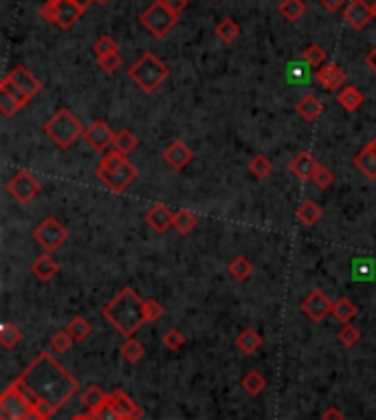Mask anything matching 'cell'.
Listing matches in <instances>:
<instances>
[{
    "label": "cell",
    "instance_id": "6da1fadb",
    "mask_svg": "<svg viewBox=\"0 0 376 420\" xmlns=\"http://www.w3.org/2000/svg\"><path fill=\"white\" fill-rule=\"evenodd\" d=\"M14 385L27 398L36 420L53 418L79 390L77 379H73L51 352H40Z\"/></svg>",
    "mask_w": 376,
    "mask_h": 420
},
{
    "label": "cell",
    "instance_id": "7a4b0ae2",
    "mask_svg": "<svg viewBox=\"0 0 376 420\" xmlns=\"http://www.w3.org/2000/svg\"><path fill=\"white\" fill-rule=\"evenodd\" d=\"M101 317L123 337H134L145 323V299H141L132 288H121L101 308Z\"/></svg>",
    "mask_w": 376,
    "mask_h": 420
},
{
    "label": "cell",
    "instance_id": "3957f363",
    "mask_svg": "<svg viewBox=\"0 0 376 420\" xmlns=\"http://www.w3.org/2000/svg\"><path fill=\"white\" fill-rule=\"evenodd\" d=\"M95 174L99 178V183L106 185V190H110L112 194H123L139 176L137 167L125 159V154L117 150H110L101 156Z\"/></svg>",
    "mask_w": 376,
    "mask_h": 420
},
{
    "label": "cell",
    "instance_id": "277c9868",
    "mask_svg": "<svg viewBox=\"0 0 376 420\" xmlns=\"http://www.w3.org/2000/svg\"><path fill=\"white\" fill-rule=\"evenodd\" d=\"M128 75L143 92H154L163 86L167 77H170V69H167L163 60H159L148 51V53H143L128 69Z\"/></svg>",
    "mask_w": 376,
    "mask_h": 420
},
{
    "label": "cell",
    "instance_id": "5b68a950",
    "mask_svg": "<svg viewBox=\"0 0 376 420\" xmlns=\"http://www.w3.org/2000/svg\"><path fill=\"white\" fill-rule=\"evenodd\" d=\"M45 134L49 136V141H53L60 150H68L79 136H84V123L73 114L68 108H60L53 117L45 123Z\"/></svg>",
    "mask_w": 376,
    "mask_h": 420
},
{
    "label": "cell",
    "instance_id": "8992f818",
    "mask_svg": "<svg viewBox=\"0 0 376 420\" xmlns=\"http://www.w3.org/2000/svg\"><path fill=\"white\" fill-rule=\"evenodd\" d=\"M139 20H141V25L148 29L156 40H159V38H165L176 27L179 16H176L172 9L163 3V0H154V3L141 14Z\"/></svg>",
    "mask_w": 376,
    "mask_h": 420
},
{
    "label": "cell",
    "instance_id": "52a82bcc",
    "mask_svg": "<svg viewBox=\"0 0 376 420\" xmlns=\"http://www.w3.org/2000/svg\"><path fill=\"white\" fill-rule=\"evenodd\" d=\"M42 18L51 25H58L60 29L68 31L71 27L77 25V20L82 18V9L73 3V0H47L40 9Z\"/></svg>",
    "mask_w": 376,
    "mask_h": 420
},
{
    "label": "cell",
    "instance_id": "ba28073f",
    "mask_svg": "<svg viewBox=\"0 0 376 420\" xmlns=\"http://www.w3.org/2000/svg\"><path fill=\"white\" fill-rule=\"evenodd\" d=\"M34 240L38 243V247H42L47 254H55L62 247L68 243V231L66 227L60 223L58 218H45L42 223L36 227L34 231Z\"/></svg>",
    "mask_w": 376,
    "mask_h": 420
},
{
    "label": "cell",
    "instance_id": "9c48e42d",
    "mask_svg": "<svg viewBox=\"0 0 376 420\" xmlns=\"http://www.w3.org/2000/svg\"><path fill=\"white\" fill-rule=\"evenodd\" d=\"M40 181L29 170H18L7 181V192L18 205H29L40 194Z\"/></svg>",
    "mask_w": 376,
    "mask_h": 420
},
{
    "label": "cell",
    "instance_id": "30bf717a",
    "mask_svg": "<svg viewBox=\"0 0 376 420\" xmlns=\"http://www.w3.org/2000/svg\"><path fill=\"white\" fill-rule=\"evenodd\" d=\"M332 308H334L332 299L323 291H319V288L310 291L308 295L304 297V301H301V312H304L306 317L310 321H315V323H321L326 317H330Z\"/></svg>",
    "mask_w": 376,
    "mask_h": 420
},
{
    "label": "cell",
    "instance_id": "8fae6325",
    "mask_svg": "<svg viewBox=\"0 0 376 420\" xmlns=\"http://www.w3.org/2000/svg\"><path fill=\"white\" fill-rule=\"evenodd\" d=\"M31 99L25 95L23 90L18 86H14L12 82L7 77H3L0 82V112L5 114V117H14L20 110H23Z\"/></svg>",
    "mask_w": 376,
    "mask_h": 420
},
{
    "label": "cell",
    "instance_id": "7c38bea8",
    "mask_svg": "<svg viewBox=\"0 0 376 420\" xmlns=\"http://www.w3.org/2000/svg\"><path fill=\"white\" fill-rule=\"evenodd\" d=\"M5 77H7L9 82H12L14 86H18L20 90H23L29 99H34V97L38 95V92L42 90V82H40V79H38L27 66H23V64L14 66L12 71L7 73Z\"/></svg>",
    "mask_w": 376,
    "mask_h": 420
},
{
    "label": "cell",
    "instance_id": "4fadbf2b",
    "mask_svg": "<svg viewBox=\"0 0 376 420\" xmlns=\"http://www.w3.org/2000/svg\"><path fill=\"white\" fill-rule=\"evenodd\" d=\"M343 18H346V25L352 27L354 31H363L370 25L374 14H372V7L365 0H350L346 9H343Z\"/></svg>",
    "mask_w": 376,
    "mask_h": 420
},
{
    "label": "cell",
    "instance_id": "5bb4252c",
    "mask_svg": "<svg viewBox=\"0 0 376 420\" xmlns=\"http://www.w3.org/2000/svg\"><path fill=\"white\" fill-rule=\"evenodd\" d=\"M317 167H319L317 159H315V156H312V152H308V150H301V152H297V154L290 159V163H288V170H290V174L295 176L299 183L312 181V176H315Z\"/></svg>",
    "mask_w": 376,
    "mask_h": 420
},
{
    "label": "cell",
    "instance_id": "9a60e30c",
    "mask_svg": "<svg viewBox=\"0 0 376 420\" xmlns=\"http://www.w3.org/2000/svg\"><path fill=\"white\" fill-rule=\"evenodd\" d=\"M84 141H86L95 152H106L114 141V132L110 130L108 123L95 121L88 125L86 132H84Z\"/></svg>",
    "mask_w": 376,
    "mask_h": 420
},
{
    "label": "cell",
    "instance_id": "2e32d148",
    "mask_svg": "<svg viewBox=\"0 0 376 420\" xmlns=\"http://www.w3.org/2000/svg\"><path fill=\"white\" fill-rule=\"evenodd\" d=\"M192 159H194V152L187 148V143L183 141H172L163 150V161L167 167H172L174 172L185 170V167L192 163Z\"/></svg>",
    "mask_w": 376,
    "mask_h": 420
},
{
    "label": "cell",
    "instance_id": "e0dca14e",
    "mask_svg": "<svg viewBox=\"0 0 376 420\" xmlns=\"http://www.w3.org/2000/svg\"><path fill=\"white\" fill-rule=\"evenodd\" d=\"M108 403L112 405V409L117 412L123 420H141L143 412L141 407L132 401V398L125 394L123 390H112L108 394Z\"/></svg>",
    "mask_w": 376,
    "mask_h": 420
},
{
    "label": "cell",
    "instance_id": "ac0fdd59",
    "mask_svg": "<svg viewBox=\"0 0 376 420\" xmlns=\"http://www.w3.org/2000/svg\"><path fill=\"white\" fill-rule=\"evenodd\" d=\"M346 71H343L341 66L337 64H323L317 69V82H319V86L323 90H328V92H334V90H339V88H346Z\"/></svg>",
    "mask_w": 376,
    "mask_h": 420
},
{
    "label": "cell",
    "instance_id": "d6986e66",
    "mask_svg": "<svg viewBox=\"0 0 376 420\" xmlns=\"http://www.w3.org/2000/svg\"><path fill=\"white\" fill-rule=\"evenodd\" d=\"M174 212L167 205L159 203V205H152L148 209V214H145V223H148V227L152 231H156V234H165L167 229L174 227Z\"/></svg>",
    "mask_w": 376,
    "mask_h": 420
},
{
    "label": "cell",
    "instance_id": "ffe728a7",
    "mask_svg": "<svg viewBox=\"0 0 376 420\" xmlns=\"http://www.w3.org/2000/svg\"><path fill=\"white\" fill-rule=\"evenodd\" d=\"M354 165H357V170L365 176L370 178V181H376V150L372 141L365 145V148L354 156Z\"/></svg>",
    "mask_w": 376,
    "mask_h": 420
},
{
    "label": "cell",
    "instance_id": "44dd1931",
    "mask_svg": "<svg viewBox=\"0 0 376 420\" xmlns=\"http://www.w3.org/2000/svg\"><path fill=\"white\" fill-rule=\"evenodd\" d=\"M31 273L40 280V282H49V280H53L58 273H60V264L53 260V256H40L34 260V264H31Z\"/></svg>",
    "mask_w": 376,
    "mask_h": 420
},
{
    "label": "cell",
    "instance_id": "7402d4cb",
    "mask_svg": "<svg viewBox=\"0 0 376 420\" xmlns=\"http://www.w3.org/2000/svg\"><path fill=\"white\" fill-rule=\"evenodd\" d=\"M297 114L301 119H306V121H317L323 110H326V106H323V101L315 95H306V97H301L297 101V106H295Z\"/></svg>",
    "mask_w": 376,
    "mask_h": 420
},
{
    "label": "cell",
    "instance_id": "603a6c76",
    "mask_svg": "<svg viewBox=\"0 0 376 420\" xmlns=\"http://www.w3.org/2000/svg\"><path fill=\"white\" fill-rule=\"evenodd\" d=\"M260 345H262V337H260V332L255 328H245L236 337V348L245 356L255 354L260 350Z\"/></svg>",
    "mask_w": 376,
    "mask_h": 420
},
{
    "label": "cell",
    "instance_id": "cb8c5ba5",
    "mask_svg": "<svg viewBox=\"0 0 376 420\" xmlns=\"http://www.w3.org/2000/svg\"><path fill=\"white\" fill-rule=\"evenodd\" d=\"M337 103H339L343 110L354 112V110H359V108L363 106V92H361L357 86H346V88L339 90Z\"/></svg>",
    "mask_w": 376,
    "mask_h": 420
},
{
    "label": "cell",
    "instance_id": "d4e9b609",
    "mask_svg": "<svg viewBox=\"0 0 376 420\" xmlns=\"http://www.w3.org/2000/svg\"><path fill=\"white\" fill-rule=\"evenodd\" d=\"M297 220L304 227H312V225H317L321 216H323V209L315 203V201H304V203H299L297 207Z\"/></svg>",
    "mask_w": 376,
    "mask_h": 420
},
{
    "label": "cell",
    "instance_id": "484cf974",
    "mask_svg": "<svg viewBox=\"0 0 376 420\" xmlns=\"http://www.w3.org/2000/svg\"><path fill=\"white\" fill-rule=\"evenodd\" d=\"M137 145H139V139H137V134H134L132 130L123 128V130H119V132H114L112 150H117V152H121V154L128 156L130 152L137 150Z\"/></svg>",
    "mask_w": 376,
    "mask_h": 420
},
{
    "label": "cell",
    "instance_id": "4316f807",
    "mask_svg": "<svg viewBox=\"0 0 376 420\" xmlns=\"http://www.w3.org/2000/svg\"><path fill=\"white\" fill-rule=\"evenodd\" d=\"M214 31H216L218 40L225 42V45H231V42H236L240 38V34H242V29H240V25L234 18H223L221 23L216 25Z\"/></svg>",
    "mask_w": 376,
    "mask_h": 420
},
{
    "label": "cell",
    "instance_id": "83f0119b",
    "mask_svg": "<svg viewBox=\"0 0 376 420\" xmlns=\"http://www.w3.org/2000/svg\"><path fill=\"white\" fill-rule=\"evenodd\" d=\"M242 390L245 394L249 396H260L264 390H266V379H264V374L262 372H258V370H251L242 376Z\"/></svg>",
    "mask_w": 376,
    "mask_h": 420
},
{
    "label": "cell",
    "instance_id": "f1b7e54d",
    "mask_svg": "<svg viewBox=\"0 0 376 420\" xmlns=\"http://www.w3.org/2000/svg\"><path fill=\"white\" fill-rule=\"evenodd\" d=\"M79 401H82L84 407L88 409V412H92V409H97L101 403L108 401V394L103 392L99 385H88L86 390L79 394Z\"/></svg>",
    "mask_w": 376,
    "mask_h": 420
},
{
    "label": "cell",
    "instance_id": "f546056e",
    "mask_svg": "<svg viewBox=\"0 0 376 420\" xmlns=\"http://www.w3.org/2000/svg\"><path fill=\"white\" fill-rule=\"evenodd\" d=\"M357 312H359V308H357V304H352L348 297H341L337 304H334V308H332V314H334V319H337L339 323H352V319L357 317Z\"/></svg>",
    "mask_w": 376,
    "mask_h": 420
},
{
    "label": "cell",
    "instance_id": "4dcf8cb0",
    "mask_svg": "<svg viewBox=\"0 0 376 420\" xmlns=\"http://www.w3.org/2000/svg\"><path fill=\"white\" fill-rule=\"evenodd\" d=\"M229 275L238 282H247L251 275H253V264H251V260H247L245 256H238L229 262Z\"/></svg>",
    "mask_w": 376,
    "mask_h": 420
},
{
    "label": "cell",
    "instance_id": "1f68e13d",
    "mask_svg": "<svg viewBox=\"0 0 376 420\" xmlns=\"http://www.w3.org/2000/svg\"><path fill=\"white\" fill-rule=\"evenodd\" d=\"M279 14L281 18H286L288 23H297V20H301L306 14V3L304 0H281Z\"/></svg>",
    "mask_w": 376,
    "mask_h": 420
},
{
    "label": "cell",
    "instance_id": "d6a6232c",
    "mask_svg": "<svg viewBox=\"0 0 376 420\" xmlns=\"http://www.w3.org/2000/svg\"><path fill=\"white\" fill-rule=\"evenodd\" d=\"M249 172L255 178H260V181H264V178L273 174V161H271L266 154H255L249 163Z\"/></svg>",
    "mask_w": 376,
    "mask_h": 420
},
{
    "label": "cell",
    "instance_id": "836d02e7",
    "mask_svg": "<svg viewBox=\"0 0 376 420\" xmlns=\"http://www.w3.org/2000/svg\"><path fill=\"white\" fill-rule=\"evenodd\" d=\"M121 356L128 363H139L143 356H145V348H143V343L137 341L134 337H128L125 339V343H121V348H119Z\"/></svg>",
    "mask_w": 376,
    "mask_h": 420
},
{
    "label": "cell",
    "instance_id": "e575fe53",
    "mask_svg": "<svg viewBox=\"0 0 376 420\" xmlns=\"http://www.w3.org/2000/svg\"><path fill=\"white\" fill-rule=\"evenodd\" d=\"M196 227V216L190 212V209H179L174 216V229H176V234H181V236H190L192 231Z\"/></svg>",
    "mask_w": 376,
    "mask_h": 420
},
{
    "label": "cell",
    "instance_id": "d590c367",
    "mask_svg": "<svg viewBox=\"0 0 376 420\" xmlns=\"http://www.w3.org/2000/svg\"><path fill=\"white\" fill-rule=\"evenodd\" d=\"M23 341V330L18 328L14 323H3V328H0V343H3V348L12 350L16 345Z\"/></svg>",
    "mask_w": 376,
    "mask_h": 420
},
{
    "label": "cell",
    "instance_id": "8d00e7d4",
    "mask_svg": "<svg viewBox=\"0 0 376 420\" xmlns=\"http://www.w3.org/2000/svg\"><path fill=\"white\" fill-rule=\"evenodd\" d=\"M66 332L73 337V341L79 343V341H84V339H88V334L92 332V325L88 323V319L75 317V319H71V323L66 325Z\"/></svg>",
    "mask_w": 376,
    "mask_h": 420
},
{
    "label": "cell",
    "instance_id": "74e56055",
    "mask_svg": "<svg viewBox=\"0 0 376 420\" xmlns=\"http://www.w3.org/2000/svg\"><path fill=\"white\" fill-rule=\"evenodd\" d=\"M92 53H95L97 60L101 58H108V55H114L119 53V47H117V40L110 38V36H101L95 40V45H92Z\"/></svg>",
    "mask_w": 376,
    "mask_h": 420
},
{
    "label": "cell",
    "instance_id": "f35d334b",
    "mask_svg": "<svg viewBox=\"0 0 376 420\" xmlns=\"http://www.w3.org/2000/svg\"><path fill=\"white\" fill-rule=\"evenodd\" d=\"M301 58H304L306 64L319 69V66L326 64L328 53H326V51H323V47H319V45H310V47L304 49V53H301Z\"/></svg>",
    "mask_w": 376,
    "mask_h": 420
},
{
    "label": "cell",
    "instance_id": "ab89813d",
    "mask_svg": "<svg viewBox=\"0 0 376 420\" xmlns=\"http://www.w3.org/2000/svg\"><path fill=\"white\" fill-rule=\"evenodd\" d=\"M339 341L346 345V348H352V345H357L361 341V330L357 328V325H352V323H346L343 328L339 330Z\"/></svg>",
    "mask_w": 376,
    "mask_h": 420
},
{
    "label": "cell",
    "instance_id": "60d3db41",
    "mask_svg": "<svg viewBox=\"0 0 376 420\" xmlns=\"http://www.w3.org/2000/svg\"><path fill=\"white\" fill-rule=\"evenodd\" d=\"M73 343H75V341H73L71 334L66 330H60V332L53 334V337H51V350L58 352V354H64V352L71 350Z\"/></svg>",
    "mask_w": 376,
    "mask_h": 420
},
{
    "label": "cell",
    "instance_id": "b9f144b4",
    "mask_svg": "<svg viewBox=\"0 0 376 420\" xmlns=\"http://www.w3.org/2000/svg\"><path fill=\"white\" fill-rule=\"evenodd\" d=\"M185 334L181 332V330H176V328H172V330H167L165 334H163V345L170 352H176V350H181L183 345H185Z\"/></svg>",
    "mask_w": 376,
    "mask_h": 420
},
{
    "label": "cell",
    "instance_id": "7bdbcfd3",
    "mask_svg": "<svg viewBox=\"0 0 376 420\" xmlns=\"http://www.w3.org/2000/svg\"><path fill=\"white\" fill-rule=\"evenodd\" d=\"M312 183H315L319 190H328V187L334 183V174L328 170L326 165H319L317 172H315V176H312Z\"/></svg>",
    "mask_w": 376,
    "mask_h": 420
},
{
    "label": "cell",
    "instance_id": "ee69618b",
    "mask_svg": "<svg viewBox=\"0 0 376 420\" xmlns=\"http://www.w3.org/2000/svg\"><path fill=\"white\" fill-rule=\"evenodd\" d=\"M163 306L156 299H145V323H156L163 317Z\"/></svg>",
    "mask_w": 376,
    "mask_h": 420
},
{
    "label": "cell",
    "instance_id": "f6af8a7d",
    "mask_svg": "<svg viewBox=\"0 0 376 420\" xmlns=\"http://www.w3.org/2000/svg\"><path fill=\"white\" fill-rule=\"evenodd\" d=\"M90 414L95 416V420H123L117 412H114L112 405H110L108 401H106V403H101L97 409H92Z\"/></svg>",
    "mask_w": 376,
    "mask_h": 420
},
{
    "label": "cell",
    "instance_id": "bcb514c9",
    "mask_svg": "<svg viewBox=\"0 0 376 420\" xmlns=\"http://www.w3.org/2000/svg\"><path fill=\"white\" fill-rule=\"evenodd\" d=\"M97 64L103 73H117L119 66H121V55L114 53V55H108V58H101L97 60Z\"/></svg>",
    "mask_w": 376,
    "mask_h": 420
},
{
    "label": "cell",
    "instance_id": "7dc6e473",
    "mask_svg": "<svg viewBox=\"0 0 376 420\" xmlns=\"http://www.w3.org/2000/svg\"><path fill=\"white\" fill-rule=\"evenodd\" d=\"M319 5L326 9V12L337 14V12H341L343 7H346V0H319Z\"/></svg>",
    "mask_w": 376,
    "mask_h": 420
},
{
    "label": "cell",
    "instance_id": "c3c4849f",
    "mask_svg": "<svg viewBox=\"0 0 376 420\" xmlns=\"http://www.w3.org/2000/svg\"><path fill=\"white\" fill-rule=\"evenodd\" d=\"M321 420H346V414H343L339 407L330 405L328 409H323V414H321Z\"/></svg>",
    "mask_w": 376,
    "mask_h": 420
},
{
    "label": "cell",
    "instance_id": "681fc988",
    "mask_svg": "<svg viewBox=\"0 0 376 420\" xmlns=\"http://www.w3.org/2000/svg\"><path fill=\"white\" fill-rule=\"evenodd\" d=\"M163 3H165L167 7H170L176 16H181V14L185 12V9H187V5H190V3H187V0H163Z\"/></svg>",
    "mask_w": 376,
    "mask_h": 420
},
{
    "label": "cell",
    "instance_id": "f907efd6",
    "mask_svg": "<svg viewBox=\"0 0 376 420\" xmlns=\"http://www.w3.org/2000/svg\"><path fill=\"white\" fill-rule=\"evenodd\" d=\"M365 64H368L374 73H376V47L370 51V53L368 55H365Z\"/></svg>",
    "mask_w": 376,
    "mask_h": 420
},
{
    "label": "cell",
    "instance_id": "816d5d0a",
    "mask_svg": "<svg viewBox=\"0 0 376 420\" xmlns=\"http://www.w3.org/2000/svg\"><path fill=\"white\" fill-rule=\"evenodd\" d=\"M73 3H75V5L82 9V12H86V9H88L92 3H97V0H73Z\"/></svg>",
    "mask_w": 376,
    "mask_h": 420
},
{
    "label": "cell",
    "instance_id": "f5cc1de1",
    "mask_svg": "<svg viewBox=\"0 0 376 420\" xmlns=\"http://www.w3.org/2000/svg\"><path fill=\"white\" fill-rule=\"evenodd\" d=\"M71 420H95V416H92L90 412H86V414H75V416H71Z\"/></svg>",
    "mask_w": 376,
    "mask_h": 420
},
{
    "label": "cell",
    "instance_id": "db71d44e",
    "mask_svg": "<svg viewBox=\"0 0 376 420\" xmlns=\"http://www.w3.org/2000/svg\"><path fill=\"white\" fill-rule=\"evenodd\" d=\"M372 14H374V18H376V3L372 5Z\"/></svg>",
    "mask_w": 376,
    "mask_h": 420
},
{
    "label": "cell",
    "instance_id": "11a10c76",
    "mask_svg": "<svg viewBox=\"0 0 376 420\" xmlns=\"http://www.w3.org/2000/svg\"><path fill=\"white\" fill-rule=\"evenodd\" d=\"M97 3H99V5H106V3H108V0H97Z\"/></svg>",
    "mask_w": 376,
    "mask_h": 420
},
{
    "label": "cell",
    "instance_id": "9f6ffc18",
    "mask_svg": "<svg viewBox=\"0 0 376 420\" xmlns=\"http://www.w3.org/2000/svg\"><path fill=\"white\" fill-rule=\"evenodd\" d=\"M372 145H374V150H376V139H374V141H372Z\"/></svg>",
    "mask_w": 376,
    "mask_h": 420
}]
</instances>
